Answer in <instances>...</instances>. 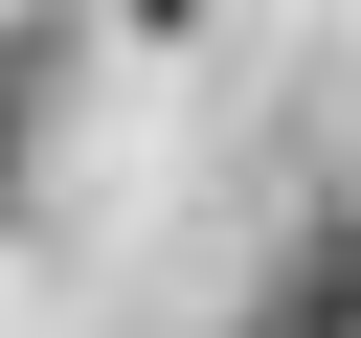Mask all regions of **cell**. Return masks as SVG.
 <instances>
[{
	"instance_id": "6da1fadb",
	"label": "cell",
	"mask_w": 361,
	"mask_h": 338,
	"mask_svg": "<svg viewBox=\"0 0 361 338\" xmlns=\"http://www.w3.org/2000/svg\"><path fill=\"white\" fill-rule=\"evenodd\" d=\"M248 338H361V180H316V203H293V248H271Z\"/></svg>"
}]
</instances>
